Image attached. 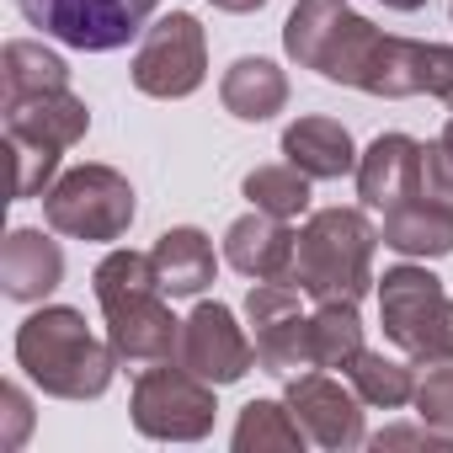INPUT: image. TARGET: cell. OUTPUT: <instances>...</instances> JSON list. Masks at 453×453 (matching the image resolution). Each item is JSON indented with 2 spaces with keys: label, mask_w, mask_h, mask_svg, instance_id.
Returning <instances> with one entry per match:
<instances>
[{
  "label": "cell",
  "mask_w": 453,
  "mask_h": 453,
  "mask_svg": "<svg viewBox=\"0 0 453 453\" xmlns=\"http://www.w3.org/2000/svg\"><path fill=\"white\" fill-rule=\"evenodd\" d=\"M379 241L400 257H448L453 251V208L448 203H432V197H405L384 213V230Z\"/></svg>",
  "instance_id": "obj_18"
},
{
  "label": "cell",
  "mask_w": 453,
  "mask_h": 453,
  "mask_svg": "<svg viewBox=\"0 0 453 453\" xmlns=\"http://www.w3.org/2000/svg\"><path fill=\"white\" fill-rule=\"evenodd\" d=\"M6 150L17 160V197H43L59 181V155L65 150L38 144V139H22V134H6Z\"/></svg>",
  "instance_id": "obj_29"
},
{
  "label": "cell",
  "mask_w": 453,
  "mask_h": 453,
  "mask_svg": "<svg viewBox=\"0 0 453 453\" xmlns=\"http://www.w3.org/2000/svg\"><path fill=\"white\" fill-rule=\"evenodd\" d=\"M0 405H6V432H0V442L22 448L27 432H33V400H27V389L22 384H6V389H0Z\"/></svg>",
  "instance_id": "obj_33"
},
{
  "label": "cell",
  "mask_w": 453,
  "mask_h": 453,
  "mask_svg": "<svg viewBox=\"0 0 453 453\" xmlns=\"http://www.w3.org/2000/svg\"><path fill=\"white\" fill-rule=\"evenodd\" d=\"M379 326L411 363H453V299L426 267H389L379 283Z\"/></svg>",
  "instance_id": "obj_3"
},
{
  "label": "cell",
  "mask_w": 453,
  "mask_h": 453,
  "mask_svg": "<svg viewBox=\"0 0 453 453\" xmlns=\"http://www.w3.org/2000/svg\"><path fill=\"white\" fill-rule=\"evenodd\" d=\"M416 197H432V203L453 208V150L442 139H426L421 155H416Z\"/></svg>",
  "instance_id": "obj_31"
},
{
  "label": "cell",
  "mask_w": 453,
  "mask_h": 453,
  "mask_svg": "<svg viewBox=\"0 0 453 453\" xmlns=\"http://www.w3.org/2000/svg\"><path fill=\"white\" fill-rule=\"evenodd\" d=\"M91 288H96V304H102V310L118 304V299H134V294H165V288H160V273H155V257L128 251V246H118V251H107V257L96 262Z\"/></svg>",
  "instance_id": "obj_27"
},
{
  "label": "cell",
  "mask_w": 453,
  "mask_h": 453,
  "mask_svg": "<svg viewBox=\"0 0 453 453\" xmlns=\"http://www.w3.org/2000/svg\"><path fill=\"white\" fill-rule=\"evenodd\" d=\"M347 384H352V389H357V400H363V405H373V411H400V405H411V400H416V368H411V363H400V357L368 352V347L347 363Z\"/></svg>",
  "instance_id": "obj_22"
},
{
  "label": "cell",
  "mask_w": 453,
  "mask_h": 453,
  "mask_svg": "<svg viewBox=\"0 0 453 453\" xmlns=\"http://www.w3.org/2000/svg\"><path fill=\"white\" fill-rule=\"evenodd\" d=\"M155 6L160 0H17L27 27L81 54H112L128 38H144V27L155 22Z\"/></svg>",
  "instance_id": "obj_5"
},
{
  "label": "cell",
  "mask_w": 453,
  "mask_h": 453,
  "mask_svg": "<svg viewBox=\"0 0 453 453\" xmlns=\"http://www.w3.org/2000/svg\"><path fill=\"white\" fill-rule=\"evenodd\" d=\"M91 128V107L65 86V91H38V96H12L6 102V134H22V139H38V144H54V150H70L81 144Z\"/></svg>",
  "instance_id": "obj_15"
},
{
  "label": "cell",
  "mask_w": 453,
  "mask_h": 453,
  "mask_svg": "<svg viewBox=\"0 0 453 453\" xmlns=\"http://www.w3.org/2000/svg\"><path fill=\"white\" fill-rule=\"evenodd\" d=\"M17 368L54 400H102L118 368L112 342H102L81 310L43 304L17 326Z\"/></svg>",
  "instance_id": "obj_1"
},
{
  "label": "cell",
  "mask_w": 453,
  "mask_h": 453,
  "mask_svg": "<svg viewBox=\"0 0 453 453\" xmlns=\"http://www.w3.org/2000/svg\"><path fill=\"white\" fill-rule=\"evenodd\" d=\"M373 251H379V230L363 208H315L299 224L288 283L315 304H357L379 283Z\"/></svg>",
  "instance_id": "obj_2"
},
{
  "label": "cell",
  "mask_w": 453,
  "mask_h": 453,
  "mask_svg": "<svg viewBox=\"0 0 453 453\" xmlns=\"http://www.w3.org/2000/svg\"><path fill=\"white\" fill-rule=\"evenodd\" d=\"M134 426L155 442H203L213 432V384L187 373L181 363H155L139 368L134 379Z\"/></svg>",
  "instance_id": "obj_6"
},
{
  "label": "cell",
  "mask_w": 453,
  "mask_h": 453,
  "mask_svg": "<svg viewBox=\"0 0 453 453\" xmlns=\"http://www.w3.org/2000/svg\"><path fill=\"white\" fill-rule=\"evenodd\" d=\"M155 273H160V288L171 299H197L213 273H219V257H213V241L203 230H192V224H176V230H165L155 241Z\"/></svg>",
  "instance_id": "obj_19"
},
{
  "label": "cell",
  "mask_w": 453,
  "mask_h": 453,
  "mask_svg": "<svg viewBox=\"0 0 453 453\" xmlns=\"http://www.w3.org/2000/svg\"><path fill=\"white\" fill-rule=\"evenodd\" d=\"M310 352H315V368L326 373H347V363L363 352V320H357V304H315L310 315Z\"/></svg>",
  "instance_id": "obj_25"
},
{
  "label": "cell",
  "mask_w": 453,
  "mask_h": 453,
  "mask_svg": "<svg viewBox=\"0 0 453 453\" xmlns=\"http://www.w3.org/2000/svg\"><path fill=\"white\" fill-rule=\"evenodd\" d=\"M416 155H421V144L411 134H379L357 155V197H363V208L389 213L395 203L416 197Z\"/></svg>",
  "instance_id": "obj_14"
},
{
  "label": "cell",
  "mask_w": 453,
  "mask_h": 453,
  "mask_svg": "<svg viewBox=\"0 0 453 453\" xmlns=\"http://www.w3.org/2000/svg\"><path fill=\"white\" fill-rule=\"evenodd\" d=\"M283 160L299 165L310 181L357 176V144L336 118H299L283 128Z\"/></svg>",
  "instance_id": "obj_16"
},
{
  "label": "cell",
  "mask_w": 453,
  "mask_h": 453,
  "mask_svg": "<svg viewBox=\"0 0 453 453\" xmlns=\"http://www.w3.org/2000/svg\"><path fill=\"white\" fill-rule=\"evenodd\" d=\"M442 144H448V150H453V118H448V128H442Z\"/></svg>",
  "instance_id": "obj_37"
},
{
  "label": "cell",
  "mask_w": 453,
  "mask_h": 453,
  "mask_svg": "<svg viewBox=\"0 0 453 453\" xmlns=\"http://www.w3.org/2000/svg\"><path fill=\"white\" fill-rule=\"evenodd\" d=\"M283 400L294 405V416H299V426L310 432V442H320V448H331V453H347V448H363V442H368L357 389L342 384V379H331L326 368L294 373Z\"/></svg>",
  "instance_id": "obj_10"
},
{
  "label": "cell",
  "mask_w": 453,
  "mask_h": 453,
  "mask_svg": "<svg viewBox=\"0 0 453 453\" xmlns=\"http://www.w3.org/2000/svg\"><path fill=\"white\" fill-rule=\"evenodd\" d=\"M294 241H299V230H288V219H273V213L251 208V213H241L230 230H224V262H230L241 278H251V283H267V278L288 283Z\"/></svg>",
  "instance_id": "obj_12"
},
{
  "label": "cell",
  "mask_w": 453,
  "mask_h": 453,
  "mask_svg": "<svg viewBox=\"0 0 453 453\" xmlns=\"http://www.w3.org/2000/svg\"><path fill=\"white\" fill-rule=\"evenodd\" d=\"M235 453H299L310 432L299 426L288 400H251L235 421Z\"/></svg>",
  "instance_id": "obj_20"
},
{
  "label": "cell",
  "mask_w": 453,
  "mask_h": 453,
  "mask_svg": "<svg viewBox=\"0 0 453 453\" xmlns=\"http://www.w3.org/2000/svg\"><path fill=\"white\" fill-rule=\"evenodd\" d=\"M219 12H230V17H246V12H262L267 0H213Z\"/></svg>",
  "instance_id": "obj_35"
},
{
  "label": "cell",
  "mask_w": 453,
  "mask_h": 453,
  "mask_svg": "<svg viewBox=\"0 0 453 453\" xmlns=\"http://www.w3.org/2000/svg\"><path fill=\"white\" fill-rule=\"evenodd\" d=\"M134 91L155 96V102H181L208 81V33L192 12H171L160 22L144 27L139 49H134Z\"/></svg>",
  "instance_id": "obj_7"
},
{
  "label": "cell",
  "mask_w": 453,
  "mask_h": 453,
  "mask_svg": "<svg viewBox=\"0 0 453 453\" xmlns=\"http://www.w3.org/2000/svg\"><path fill=\"white\" fill-rule=\"evenodd\" d=\"M384 6H389V12H421L426 0H384Z\"/></svg>",
  "instance_id": "obj_36"
},
{
  "label": "cell",
  "mask_w": 453,
  "mask_h": 453,
  "mask_svg": "<svg viewBox=\"0 0 453 453\" xmlns=\"http://www.w3.org/2000/svg\"><path fill=\"white\" fill-rule=\"evenodd\" d=\"M139 203L123 171L112 165H75L65 171L49 192H43V219L54 235L70 241H91V246H112L128 235Z\"/></svg>",
  "instance_id": "obj_4"
},
{
  "label": "cell",
  "mask_w": 453,
  "mask_h": 453,
  "mask_svg": "<svg viewBox=\"0 0 453 453\" xmlns=\"http://www.w3.org/2000/svg\"><path fill=\"white\" fill-rule=\"evenodd\" d=\"M176 363L187 373H197L203 384L224 389V384H241L251 368H257V342L235 326V310L230 304H197L187 320H181V347H176Z\"/></svg>",
  "instance_id": "obj_8"
},
{
  "label": "cell",
  "mask_w": 453,
  "mask_h": 453,
  "mask_svg": "<svg viewBox=\"0 0 453 453\" xmlns=\"http://www.w3.org/2000/svg\"><path fill=\"white\" fill-rule=\"evenodd\" d=\"M257 363H262V373H278V379L310 373V368H315V352H310V315H288V320H278V326H262V331H257Z\"/></svg>",
  "instance_id": "obj_28"
},
{
  "label": "cell",
  "mask_w": 453,
  "mask_h": 453,
  "mask_svg": "<svg viewBox=\"0 0 453 453\" xmlns=\"http://www.w3.org/2000/svg\"><path fill=\"white\" fill-rule=\"evenodd\" d=\"M379 38H384V33H379L368 17L347 12V17L336 22V33H331V43H326L320 65H315V75H326V81H336V86H363V75H368V59H373Z\"/></svg>",
  "instance_id": "obj_23"
},
{
  "label": "cell",
  "mask_w": 453,
  "mask_h": 453,
  "mask_svg": "<svg viewBox=\"0 0 453 453\" xmlns=\"http://www.w3.org/2000/svg\"><path fill=\"white\" fill-rule=\"evenodd\" d=\"M347 12H352L347 0H299V6L288 12V22H283V49H288V59H294L299 70H315L320 54H326V43H331V33H336V22H342Z\"/></svg>",
  "instance_id": "obj_24"
},
{
  "label": "cell",
  "mask_w": 453,
  "mask_h": 453,
  "mask_svg": "<svg viewBox=\"0 0 453 453\" xmlns=\"http://www.w3.org/2000/svg\"><path fill=\"white\" fill-rule=\"evenodd\" d=\"M219 102H224V112L241 118V123H267V118H278L288 107V75L273 59L246 54V59H235L230 70H224Z\"/></svg>",
  "instance_id": "obj_17"
},
{
  "label": "cell",
  "mask_w": 453,
  "mask_h": 453,
  "mask_svg": "<svg viewBox=\"0 0 453 453\" xmlns=\"http://www.w3.org/2000/svg\"><path fill=\"white\" fill-rule=\"evenodd\" d=\"M368 442H373L379 453H384V448H426V453H442V448H453V442H448L442 432H432L426 421H421V426H384V432H373Z\"/></svg>",
  "instance_id": "obj_34"
},
{
  "label": "cell",
  "mask_w": 453,
  "mask_h": 453,
  "mask_svg": "<svg viewBox=\"0 0 453 453\" xmlns=\"http://www.w3.org/2000/svg\"><path fill=\"white\" fill-rule=\"evenodd\" d=\"M357 91L389 96V102H400V96H437V102H448L453 96V49L384 33Z\"/></svg>",
  "instance_id": "obj_9"
},
{
  "label": "cell",
  "mask_w": 453,
  "mask_h": 453,
  "mask_svg": "<svg viewBox=\"0 0 453 453\" xmlns=\"http://www.w3.org/2000/svg\"><path fill=\"white\" fill-rule=\"evenodd\" d=\"M448 107H453V96H448Z\"/></svg>",
  "instance_id": "obj_38"
},
{
  "label": "cell",
  "mask_w": 453,
  "mask_h": 453,
  "mask_svg": "<svg viewBox=\"0 0 453 453\" xmlns=\"http://www.w3.org/2000/svg\"><path fill=\"white\" fill-rule=\"evenodd\" d=\"M241 192H246V203L251 208H262V213H273V219H304L310 213V176L299 171V165H257L246 181H241Z\"/></svg>",
  "instance_id": "obj_26"
},
{
  "label": "cell",
  "mask_w": 453,
  "mask_h": 453,
  "mask_svg": "<svg viewBox=\"0 0 453 453\" xmlns=\"http://www.w3.org/2000/svg\"><path fill=\"white\" fill-rule=\"evenodd\" d=\"M65 283V251L43 230H12L0 246V294L17 304H43Z\"/></svg>",
  "instance_id": "obj_13"
},
{
  "label": "cell",
  "mask_w": 453,
  "mask_h": 453,
  "mask_svg": "<svg viewBox=\"0 0 453 453\" xmlns=\"http://www.w3.org/2000/svg\"><path fill=\"white\" fill-rule=\"evenodd\" d=\"M0 86H6V102L12 96H38V91H65L70 86V65L33 43V38H12L0 49Z\"/></svg>",
  "instance_id": "obj_21"
},
{
  "label": "cell",
  "mask_w": 453,
  "mask_h": 453,
  "mask_svg": "<svg viewBox=\"0 0 453 453\" xmlns=\"http://www.w3.org/2000/svg\"><path fill=\"white\" fill-rule=\"evenodd\" d=\"M416 416L442 432L453 442V363H426V373H416Z\"/></svg>",
  "instance_id": "obj_30"
},
{
  "label": "cell",
  "mask_w": 453,
  "mask_h": 453,
  "mask_svg": "<svg viewBox=\"0 0 453 453\" xmlns=\"http://www.w3.org/2000/svg\"><path fill=\"white\" fill-rule=\"evenodd\" d=\"M107 315V342L118 352V363L128 368H155V363H176L181 347V320L165 310L160 294H134L102 310Z\"/></svg>",
  "instance_id": "obj_11"
},
{
  "label": "cell",
  "mask_w": 453,
  "mask_h": 453,
  "mask_svg": "<svg viewBox=\"0 0 453 453\" xmlns=\"http://www.w3.org/2000/svg\"><path fill=\"white\" fill-rule=\"evenodd\" d=\"M288 315H299V288L294 283H278V278H267V283H251V294H246V320L262 331V326H278V320H288Z\"/></svg>",
  "instance_id": "obj_32"
}]
</instances>
